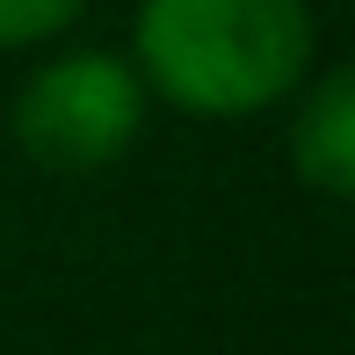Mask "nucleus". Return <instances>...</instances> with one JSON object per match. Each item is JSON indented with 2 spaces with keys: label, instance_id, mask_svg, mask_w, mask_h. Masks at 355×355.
<instances>
[{
  "label": "nucleus",
  "instance_id": "f03ea898",
  "mask_svg": "<svg viewBox=\"0 0 355 355\" xmlns=\"http://www.w3.org/2000/svg\"><path fill=\"white\" fill-rule=\"evenodd\" d=\"M145 116V87L123 58L109 51H73L58 66H44L15 102V138L29 145V159L58 174H87L109 167L123 145L138 138Z\"/></svg>",
  "mask_w": 355,
  "mask_h": 355
},
{
  "label": "nucleus",
  "instance_id": "f257e3e1",
  "mask_svg": "<svg viewBox=\"0 0 355 355\" xmlns=\"http://www.w3.org/2000/svg\"><path fill=\"white\" fill-rule=\"evenodd\" d=\"M312 58L304 0H145L138 66L196 116H247L297 87Z\"/></svg>",
  "mask_w": 355,
  "mask_h": 355
},
{
  "label": "nucleus",
  "instance_id": "20e7f679",
  "mask_svg": "<svg viewBox=\"0 0 355 355\" xmlns=\"http://www.w3.org/2000/svg\"><path fill=\"white\" fill-rule=\"evenodd\" d=\"M87 0H0V51H22V44H44L73 22Z\"/></svg>",
  "mask_w": 355,
  "mask_h": 355
},
{
  "label": "nucleus",
  "instance_id": "7ed1b4c3",
  "mask_svg": "<svg viewBox=\"0 0 355 355\" xmlns=\"http://www.w3.org/2000/svg\"><path fill=\"white\" fill-rule=\"evenodd\" d=\"M297 174L319 182L327 196L355 189V80L348 73H334L297 116Z\"/></svg>",
  "mask_w": 355,
  "mask_h": 355
}]
</instances>
